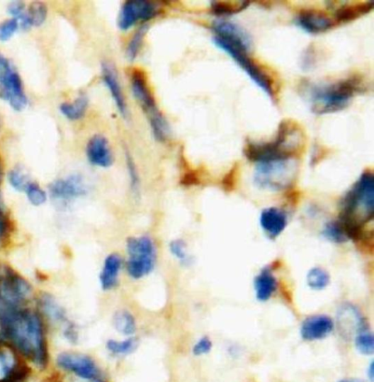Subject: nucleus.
I'll list each match as a JSON object with an SVG mask.
<instances>
[{
  "mask_svg": "<svg viewBox=\"0 0 374 382\" xmlns=\"http://www.w3.org/2000/svg\"><path fill=\"white\" fill-rule=\"evenodd\" d=\"M3 178H4V167H3L1 160H0V186H1Z\"/></svg>",
  "mask_w": 374,
  "mask_h": 382,
  "instance_id": "46",
  "label": "nucleus"
},
{
  "mask_svg": "<svg viewBox=\"0 0 374 382\" xmlns=\"http://www.w3.org/2000/svg\"><path fill=\"white\" fill-rule=\"evenodd\" d=\"M114 327L123 335H132L136 332V321L130 311L120 310L117 311L113 318Z\"/></svg>",
  "mask_w": 374,
  "mask_h": 382,
  "instance_id": "28",
  "label": "nucleus"
},
{
  "mask_svg": "<svg viewBox=\"0 0 374 382\" xmlns=\"http://www.w3.org/2000/svg\"><path fill=\"white\" fill-rule=\"evenodd\" d=\"M373 8V1L355 3L341 6L334 18L337 24L349 23L368 13Z\"/></svg>",
  "mask_w": 374,
  "mask_h": 382,
  "instance_id": "23",
  "label": "nucleus"
},
{
  "mask_svg": "<svg viewBox=\"0 0 374 382\" xmlns=\"http://www.w3.org/2000/svg\"><path fill=\"white\" fill-rule=\"evenodd\" d=\"M8 11L12 18L16 19L23 30H28L32 28L29 18L27 16V9L25 4L21 1H13L8 6Z\"/></svg>",
  "mask_w": 374,
  "mask_h": 382,
  "instance_id": "34",
  "label": "nucleus"
},
{
  "mask_svg": "<svg viewBox=\"0 0 374 382\" xmlns=\"http://www.w3.org/2000/svg\"><path fill=\"white\" fill-rule=\"evenodd\" d=\"M322 235L328 242L335 244H343L349 240L344 225L339 219L326 223Z\"/></svg>",
  "mask_w": 374,
  "mask_h": 382,
  "instance_id": "26",
  "label": "nucleus"
},
{
  "mask_svg": "<svg viewBox=\"0 0 374 382\" xmlns=\"http://www.w3.org/2000/svg\"><path fill=\"white\" fill-rule=\"evenodd\" d=\"M161 11L162 7L158 3L149 0H128L120 9L118 26L121 31H128L137 23L155 19Z\"/></svg>",
  "mask_w": 374,
  "mask_h": 382,
  "instance_id": "10",
  "label": "nucleus"
},
{
  "mask_svg": "<svg viewBox=\"0 0 374 382\" xmlns=\"http://www.w3.org/2000/svg\"><path fill=\"white\" fill-rule=\"evenodd\" d=\"M32 293L29 281L10 266L0 264V308L26 306Z\"/></svg>",
  "mask_w": 374,
  "mask_h": 382,
  "instance_id": "7",
  "label": "nucleus"
},
{
  "mask_svg": "<svg viewBox=\"0 0 374 382\" xmlns=\"http://www.w3.org/2000/svg\"><path fill=\"white\" fill-rule=\"evenodd\" d=\"M355 345L357 350L363 355H372L374 352V337L368 327L356 335Z\"/></svg>",
  "mask_w": 374,
  "mask_h": 382,
  "instance_id": "33",
  "label": "nucleus"
},
{
  "mask_svg": "<svg viewBox=\"0 0 374 382\" xmlns=\"http://www.w3.org/2000/svg\"><path fill=\"white\" fill-rule=\"evenodd\" d=\"M89 99L81 94L73 102H65L60 106L62 115L67 120L76 121L85 117L89 108Z\"/></svg>",
  "mask_w": 374,
  "mask_h": 382,
  "instance_id": "25",
  "label": "nucleus"
},
{
  "mask_svg": "<svg viewBox=\"0 0 374 382\" xmlns=\"http://www.w3.org/2000/svg\"><path fill=\"white\" fill-rule=\"evenodd\" d=\"M300 29L311 34H319L334 28L337 23L334 17L325 11L317 9L301 10L295 18Z\"/></svg>",
  "mask_w": 374,
  "mask_h": 382,
  "instance_id": "15",
  "label": "nucleus"
},
{
  "mask_svg": "<svg viewBox=\"0 0 374 382\" xmlns=\"http://www.w3.org/2000/svg\"><path fill=\"white\" fill-rule=\"evenodd\" d=\"M0 99L17 111L24 110L28 105V99L18 70L1 52H0Z\"/></svg>",
  "mask_w": 374,
  "mask_h": 382,
  "instance_id": "9",
  "label": "nucleus"
},
{
  "mask_svg": "<svg viewBox=\"0 0 374 382\" xmlns=\"http://www.w3.org/2000/svg\"><path fill=\"white\" fill-rule=\"evenodd\" d=\"M122 266V260L119 254L113 253L106 258L99 280L103 291H112L118 284L119 275Z\"/></svg>",
  "mask_w": 374,
  "mask_h": 382,
  "instance_id": "21",
  "label": "nucleus"
},
{
  "mask_svg": "<svg viewBox=\"0 0 374 382\" xmlns=\"http://www.w3.org/2000/svg\"><path fill=\"white\" fill-rule=\"evenodd\" d=\"M106 348L115 355H128L137 348V339L135 337L124 339L123 342L109 339L106 344Z\"/></svg>",
  "mask_w": 374,
  "mask_h": 382,
  "instance_id": "35",
  "label": "nucleus"
},
{
  "mask_svg": "<svg viewBox=\"0 0 374 382\" xmlns=\"http://www.w3.org/2000/svg\"><path fill=\"white\" fill-rule=\"evenodd\" d=\"M368 376L369 378V380L373 382L374 379V364L373 361L368 366Z\"/></svg>",
  "mask_w": 374,
  "mask_h": 382,
  "instance_id": "44",
  "label": "nucleus"
},
{
  "mask_svg": "<svg viewBox=\"0 0 374 382\" xmlns=\"http://www.w3.org/2000/svg\"><path fill=\"white\" fill-rule=\"evenodd\" d=\"M221 50L230 55L256 86L271 98L272 101H276L278 89H277L276 80L266 67H263L249 56L251 50L230 47H224Z\"/></svg>",
  "mask_w": 374,
  "mask_h": 382,
  "instance_id": "8",
  "label": "nucleus"
},
{
  "mask_svg": "<svg viewBox=\"0 0 374 382\" xmlns=\"http://www.w3.org/2000/svg\"><path fill=\"white\" fill-rule=\"evenodd\" d=\"M125 159H126L131 189L134 193H137L140 188V179L132 157L128 150L125 151Z\"/></svg>",
  "mask_w": 374,
  "mask_h": 382,
  "instance_id": "41",
  "label": "nucleus"
},
{
  "mask_svg": "<svg viewBox=\"0 0 374 382\" xmlns=\"http://www.w3.org/2000/svg\"><path fill=\"white\" fill-rule=\"evenodd\" d=\"M18 351L0 339V382H22L27 373V366Z\"/></svg>",
  "mask_w": 374,
  "mask_h": 382,
  "instance_id": "11",
  "label": "nucleus"
},
{
  "mask_svg": "<svg viewBox=\"0 0 374 382\" xmlns=\"http://www.w3.org/2000/svg\"><path fill=\"white\" fill-rule=\"evenodd\" d=\"M272 271L271 266H266L254 279L256 298L261 302L269 300L278 287V282Z\"/></svg>",
  "mask_w": 374,
  "mask_h": 382,
  "instance_id": "22",
  "label": "nucleus"
},
{
  "mask_svg": "<svg viewBox=\"0 0 374 382\" xmlns=\"http://www.w3.org/2000/svg\"><path fill=\"white\" fill-rule=\"evenodd\" d=\"M8 177L11 187L18 191H24L28 184L30 182L28 176L20 168L11 169Z\"/></svg>",
  "mask_w": 374,
  "mask_h": 382,
  "instance_id": "39",
  "label": "nucleus"
},
{
  "mask_svg": "<svg viewBox=\"0 0 374 382\" xmlns=\"http://www.w3.org/2000/svg\"><path fill=\"white\" fill-rule=\"evenodd\" d=\"M130 74L132 94L136 101L145 111L148 118L158 114L160 110L149 86L146 74L140 68H133Z\"/></svg>",
  "mask_w": 374,
  "mask_h": 382,
  "instance_id": "14",
  "label": "nucleus"
},
{
  "mask_svg": "<svg viewBox=\"0 0 374 382\" xmlns=\"http://www.w3.org/2000/svg\"><path fill=\"white\" fill-rule=\"evenodd\" d=\"M128 272L134 279H141L154 270L157 249L154 240L148 236L130 237L128 239Z\"/></svg>",
  "mask_w": 374,
  "mask_h": 382,
  "instance_id": "6",
  "label": "nucleus"
},
{
  "mask_svg": "<svg viewBox=\"0 0 374 382\" xmlns=\"http://www.w3.org/2000/svg\"><path fill=\"white\" fill-rule=\"evenodd\" d=\"M298 174L295 159L257 163L254 183L261 189L279 191L293 185Z\"/></svg>",
  "mask_w": 374,
  "mask_h": 382,
  "instance_id": "5",
  "label": "nucleus"
},
{
  "mask_svg": "<svg viewBox=\"0 0 374 382\" xmlns=\"http://www.w3.org/2000/svg\"><path fill=\"white\" fill-rule=\"evenodd\" d=\"M149 27L147 25H142L132 35L129 41L126 55L128 59L132 62L140 54L144 44V38L148 32Z\"/></svg>",
  "mask_w": 374,
  "mask_h": 382,
  "instance_id": "31",
  "label": "nucleus"
},
{
  "mask_svg": "<svg viewBox=\"0 0 374 382\" xmlns=\"http://www.w3.org/2000/svg\"><path fill=\"white\" fill-rule=\"evenodd\" d=\"M27 16L31 26H40L47 19V8L42 2H33L27 9Z\"/></svg>",
  "mask_w": 374,
  "mask_h": 382,
  "instance_id": "36",
  "label": "nucleus"
},
{
  "mask_svg": "<svg viewBox=\"0 0 374 382\" xmlns=\"http://www.w3.org/2000/svg\"><path fill=\"white\" fill-rule=\"evenodd\" d=\"M247 1H213L211 3V11L217 16L235 15L248 7Z\"/></svg>",
  "mask_w": 374,
  "mask_h": 382,
  "instance_id": "29",
  "label": "nucleus"
},
{
  "mask_svg": "<svg viewBox=\"0 0 374 382\" xmlns=\"http://www.w3.org/2000/svg\"><path fill=\"white\" fill-rule=\"evenodd\" d=\"M39 305L42 314L51 322L64 325V330L72 322L69 321L64 310L52 296L45 295L40 297Z\"/></svg>",
  "mask_w": 374,
  "mask_h": 382,
  "instance_id": "24",
  "label": "nucleus"
},
{
  "mask_svg": "<svg viewBox=\"0 0 374 382\" xmlns=\"http://www.w3.org/2000/svg\"><path fill=\"white\" fill-rule=\"evenodd\" d=\"M239 167L235 164L230 169V172L225 176L223 180V188L226 191H231L234 188L235 181L237 179Z\"/></svg>",
  "mask_w": 374,
  "mask_h": 382,
  "instance_id": "43",
  "label": "nucleus"
},
{
  "mask_svg": "<svg viewBox=\"0 0 374 382\" xmlns=\"http://www.w3.org/2000/svg\"><path fill=\"white\" fill-rule=\"evenodd\" d=\"M0 335L38 369L47 365L48 347L41 315L26 306L0 308Z\"/></svg>",
  "mask_w": 374,
  "mask_h": 382,
  "instance_id": "1",
  "label": "nucleus"
},
{
  "mask_svg": "<svg viewBox=\"0 0 374 382\" xmlns=\"http://www.w3.org/2000/svg\"><path fill=\"white\" fill-rule=\"evenodd\" d=\"M338 382H363V381L358 378H348L341 379Z\"/></svg>",
  "mask_w": 374,
  "mask_h": 382,
  "instance_id": "45",
  "label": "nucleus"
},
{
  "mask_svg": "<svg viewBox=\"0 0 374 382\" xmlns=\"http://www.w3.org/2000/svg\"><path fill=\"white\" fill-rule=\"evenodd\" d=\"M259 222L261 227L271 239L279 237L285 230L288 219L283 210L270 207L261 211Z\"/></svg>",
  "mask_w": 374,
  "mask_h": 382,
  "instance_id": "19",
  "label": "nucleus"
},
{
  "mask_svg": "<svg viewBox=\"0 0 374 382\" xmlns=\"http://www.w3.org/2000/svg\"><path fill=\"white\" fill-rule=\"evenodd\" d=\"M307 282L311 289L321 291L329 286L330 277L324 269L313 267L307 274Z\"/></svg>",
  "mask_w": 374,
  "mask_h": 382,
  "instance_id": "32",
  "label": "nucleus"
},
{
  "mask_svg": "<svg viewBox=\"0 0 374 382\" xmlns=\"http://www.w3.org/2000/svg\"><path fill=\"white\" fill-rule=\"evenodd\" d=\"M86 157L90 164L101 168H108L114 163V155L108 140L102 135H94L89 139Z\"/></svg>",
  "mask_w": 374,
  "mask_h": 382,
  "instance_id": "17",
  "label": "nucleus"
},
{
  "mask_svg": "<svg viewBox=\"0 0 374 382\" xmlns=\"http://www.w3.org/2000/svg\"><path fill=\"white\" fill-rule=\"evenodd\" d=\"M169 249L174 258L183 266H190L192 259L188 251L186 243L182 239H175L170 243Z\"/></svg>",
  "mask_w": 374,
  "mask_h": 382,
  "instance_id": "37",
  "label": "nucleus"
},
{
  "mask_svg": "<svg viewBox=\"0 0 374 382\" xmlns=\"http://www.w3.org/2000/svg\"><path fill=\"white\" fill-rule=\"evenodd\" d=\"M305 134L293 120H283L275 137L267 142L247 141L244 153L251 162L259 163L278 159H296L304 147Z\"/></svg>",
  "mask_w": 374,
  "mask_h": 382,
  "instance_id": "2",
  "label": "nucleus"
},
{
  "mask_svg": "<svg viewBox=\"0 0 374 382\" xmlns=\"http://www.w3.org/2000/svg\"><path fill=\"white\" fill-rule=\"evenodd\" d=\"M50 193L53 200L68 203L86 195L88 186L84 179L74 174L52 182L50 186Z\"/></svg>",
  "mask_w": 374,
  "mask_h": 382,
  "instance_id": "13",
  "label": "nucleus"
},
{
  "mask_svg": "<svg viewBox=\"0 0 374 382\" xmlns=\"http://www.w3.org/2000/svg\"><path fill=\"white\" fill-rule=\"evenodd\" d=\"M212 349V342L208 337H201L199 341L193 347V355L200 356L206 355L211 352Z\"/></svg>",
  "mask_w": 374,
  "mask_h": 382,
  "instance_id": "42",
  "label": "nucleus"
},
{
  "mask_svg": "<svg viewBox=\"0 0 374 382\" xmlns=\"http://www.w3.org/2000/svg\"><path fill=\"white\" fill-rule=\"evenodd\" d=\"M13 230V224L10 212L4 204L0 202V246L6 245L8 243Z\"/></svg>",
  "mask_w": 374,
  "mask_h": 382,
  "instance_id": "30",
  "label": "nucleus"
},
{
  "mask_svg": "<svg viewBox=\"0 0 374 382\" xmlns=\"http://www.w3.org/2000/svg\"><path fill=\"white\" fill-rule=\"evenodd\" d=\"M361 90V80L351 77L329 84H310L305 92L312 111L316 115H326L344 109Z\"/></svg>",
  "mask_w": 374,
  "mask_h": 382,
  "instance_id": "3",
  "label": "nucleus"
},
{
  "mask_svg": "<svg viewBox=\"0 0 374 382\" xmlns=\"http://www.w3.org/2000/svg\"><path fill=\"white\" fill-rule=\"evenodd\" d=\"M149 119L150 129L152 135L159 142H164L170 137L171 127L162 113L150 117Z\"/></svg>",
  "mask_w": 374,
  "mask_h": 382,
  "instance_id": "27",
  "label": "nucleus"
},
{
  "mask_svg": "<svg viewBox=\"0 0 374 382\" xmlns=\"http://www.w3.org/2000/svg\"><path fill=\"white\" fill-rule=\"evenodd\" d=\"M334 329V322L326 315H314L305 320L300 335L305 341H318L327 337Z\"/></svg>",
  "mask_w": 374,
  "mask_h": 382,
  "instance_id": "18",
  "label": "nucleus"
},
{
  "mask_svg": "<svg viewBox=\"0 0 374 382\" xmlns=\"http://www.w3.org/2000/svg\"><path fill=\"white\" fill-rule=\"evenodd\" d=\"M102 79L106 87L123 118L128 117V107L119 80L116 67L113 63L103 62L101 64Z\"/></svg>",
  "mask_w": 374,
  "mask_h": 382,
  "instance_id": "16",
  "label": "nucleus"
},
{
  "mask_svg": "<svg viewBox=\"0 0 374 382\" xmlns=\"http://www.w3.org/2000/svg\"><path fill=\"white\" fill-rule=\"evenodd\" d=\"M28 199L35 206L43 205L47 201V193L37 183L30 181L25 191Z\"/></svg>",
  "mask_w": 374,
  "mask_h": 382,
  "instance_id": "38",
  "label": "nucleus"
},
{
  "mask_svg": "<svg viewBox=\"0 0 374 382\" xmlns=\"http://www.w3.org/2000/svg\"><path fill=\"white\" fill-rule=\"evenodd\" d=\"M62 369L71 372L85 381L99 379L100 372L95 362L89 356L76 352H63L57 358Z\"/></svg>",
  "mask_w": 374,
  "mask_h": 382,
  "instance_id": "12",
  "label": "nucleus"
},
{
  "mask_svg": "<svg viewBox=\"0 0 374 382\" xmlns=\"http://www.w3.org/2000/svg\"><path fill=\"white\" fill-rule=\"evenodd\" d=\"M373 216L374 176L372 172L366 171L344 196L339 220L364 227Z\"/></svg>",
  "mask_w": 374,
  "mask_h": 382,
  "instance_id": "4",
  "label": "nucleus"
},
{
  "mask_svg": "<svg viewBox=\"0 0 374 382\" xmlns=\"http://www.w3.org/2000/svg\"><path fill=\"white\" fill-rule=\"evenodd\" d=\"M20 29L18 21L15 18H10L0 23V41L9 40Z\"/></svg>",
  "mask_w": 374,
  "mask_h": 382,
  "instance_id": "40",
  "label": "nucleus"
},
{
  "mask_svg": "<svg viewBox=\"0 0 374 382\" xmlns=\"http://www.w3.org/2000/svg\"><path fill=\"white\" fill-rule=\"evenodd\" d=\"M338 322L341 329L345 332L347 331V333L348 332H355L356 335L359 331L368 327L359 310L351 303L343 304L339 308Z\"/></svg>",
  "mask_w": 374,
  "mask_h": 382,
  "instance_id": "20",
  "label": "nucleus"
}]
</instances>
